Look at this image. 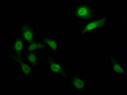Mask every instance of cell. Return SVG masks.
Listing matches in <instances>:
<instances>
[{
    "label": "cell",
    "mask_w": 127,
    "mask_h": 95,
    "mask_svg": "<svg viewBox=\"0 0 127 95\" xmlns=\"http://www.w3.org/2000/svg\"><path fill=\"white\" fill-rule=\"evenodd\" d=\"M77 16L85 20H90L93 18L94 13L92 9L86 5H81L76 10Z\"/></svg>",
    "instance_id": "6da1fadb"
},
{
    "label": "cell",
    "mask_w": 127,
    "mask_h": 95,
    "mask_svg": "<svg viewBox=\"0 0 127 95\" xmlns=\"http://www.w3.org/2000/svg\"><path fill=\"white\" fill-rule=\"evenodd\" d=\"M106 18H104L102 19L94 21L88 24L85 27L83 30L82 33L91 31L97 28L101 27L104 25L106 21Z\"/></svg>",
    "instance_id": "7a4b0ae2"
},
{
    "label": "cell",
    "mask_w": 127,
    "mask_h": 95,
    "mask_svg": "<svg viewBox=\"0 0 127 95\" xmlns=\"http://www.w3.org/2000/svg\"><path fill=\"white\" fill-rule=\"evenodd\" d=\"M47 58L51 70L53 72L56 73H61L63 75H64L65 72L64 70L61 65L54 62L52 57L49 55H47Z\"/></svg>",
    "instance_id": "3957f363"
},
{
    "label": "cell",
    "mask_w": 127,
    "mask_h": 95,
    "mask_svg": "<svg viewBox=\"0 0 127 95\" xmlns=\"http://www.w3.org/2000/svg\"><path fill=\"white\" fill-rule=\"evenodd\" d=\"M22 30L25 39L29 42L33 41V32L31 26L29 25H24L22 27Z\"/></svg>",
    "instance_id": "277c9868"
},
{
    "label": "cell",
    "mask_w": 127,
    "mask_h": 95,
    "mask_svg": "<svg viewBox=\"0 0 127 95\" xmlns=\"http://www.w3.org/2000/svg\"><path fill=\"white\" fill-rule=\"evenodd\" d=\"M72 83L74 86L79 90H82L85 88L84 82L79 78H75L72 80Z\"/></svg>",
    "instance_id": "5b68a950"
},
{
    "label": "cell",
    "mask_w": 127,
    "mask_h": 95,
    "mask_svg": "<svg viewBox=\"0 0 127 95\" xmlns=\"http://www.w3.org/2000/svg\"><path fill=\"white\" fill-rule=\"evenodd\" d=\"M113 63V68L114 71L118 73L121 74H124L125 73V70L120 65L119 63H118L116 61H115L114 59L112 58L111 59Z\"/></svg>",
    "instance_id": "8992f818"
},
{
    "label": "cell",
    "mask_w": 127,
    "mask_h": 95,
    "mask_svg": "<svg viewBox=\"0 0 127 95\" xmlns=\"http://www.w3.org/2000/svg\"><path fill=\"white\" fill-rule=\"evenodd\" d=\"M23 48V43L22 40L18 39L14 45V49L18 55H20Z\"/></svg>",
    "instance_id": "52a82bcc"
},
{
    "label": "cell",
    "mask_w": 127,
    "mask_h": 95,
    "mask_svg": "<svg viewBox=\"0 0 127 95\" xmlns=\"http://www.w3.org/2000/svg\"><path fill=\"white\" fill-rule=\"evenodd\" d=\"M43 42L48 44L49 46L53 50H56L58 48V45L56 43L54 40L50 39L49 38H45Z\"/></svg>",
    "instance_id": "ba28073f"
},
{
    "label": "cell",
    "mask_w": 127,
    "mask_h": 95,
    "mask_svg": "<svg viewBox=\"0 0 127 95\" xmlns=\"http://www.w3.org/2000/svg\"><path fill=\"white\" fill-rule=\"evenodd\" d=\"M28 59L29 61L32 65H35L38 61L37 55L34 53H30L28 55Z\"/></svg>",
    "instance_id": "9c48e42d"
},
{
    "label": "cell",
    "mask_w": 127,
    "mask_h": 95,
    "mask_svg": "<svg viewBox=\"0 0 127 95\" xmlns=\"http://www.w3.org/2000/svg\"><path fill=\"white\" fill-rule=\"evenodd\" d=\"M45 46L42 43H34L32 44L28 48V49L30 51H32L39 48H43Z\"/></svg>",
    "instance_id": "30bf717a"
},
{
    "label": "cell",
    "mask_w": 127,
    "mask_h": 95,
    "mask_svg": "<svg viewBox=\"0 0 127 95\" xmlns=\"http://www.w3.org/2000/svg\"><path fill=\"white\" fill-rule=\"evenodd\" d=\"M18 62L20 63L21 69L23 71L24 73L26 74H29L31 72L30 67L25 63L21 61H18Z\"/></svg>",
    "instance_id": "8fae6325"
}]
</instances>
